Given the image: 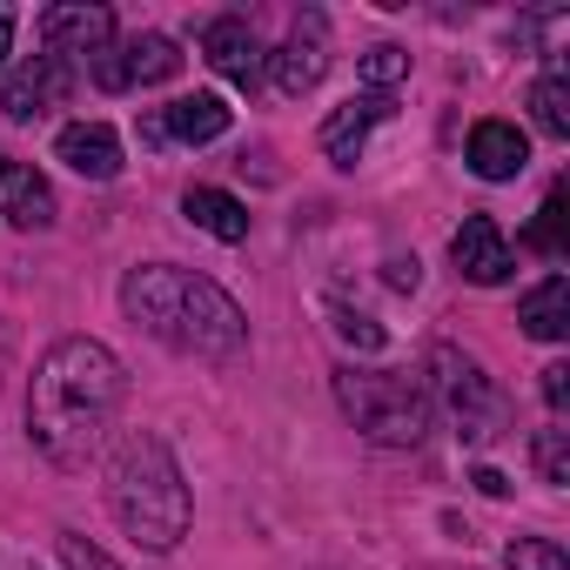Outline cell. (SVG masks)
<instances>
[{
  "instance_id": "obj_4",
  "label": "cell",
  "mask_w": 570,
  "mask_h": 570,
  "mask_svg": "<svg viewBox=\"0 0 570 570\" xmlns=\"http://www.w3.org/2000/svg\"><path fill=\"white\" fill-rule=\"evenodd\" d=\"M336 403L370 443L416 450L430 436V390L416 376H403V370H343L336 376Z\"/></svg>"
},
{
  "instance_id": "obj_9",
  "label": "cell",
  "mask_w": 570,
  "mask_h": 570,
  "mask_svg": "<svg viewBox=\"0 0 570 570\" xmlns=\"http://www.w3.org/2000/svg\"><path fill=\"white\" fill-rule=\"evenodd\" d=\"M68 88H75V68L61 61V55H35L14 81H8V121H41L48 108H61L68 101Z\"/></svg>"
},
{
  "instance_id": "obj_5",
  "label": "cell",
  "mask_w": 570,
  "mask_h": 570,
  "mask_svg": "<svg viewBox=\"0 0 570 570\" xmlns=\"http://www.w3.org/2000/svg\"><path fill=\"white\" fill-rule=\"evenodd\" d=\"M430 376H436V396H443V410H450V423H456L463 443H490V436L503 430L510 403H503V390L483 376V363H470L463 350L436 343V350H430Z\"/></svg>"
},
{
  "instance_id": "obj_18",
  "label": "cell",
  "mask_w": 570,
  "mask_h": 570,
  "mask_svg": "<svg viewBox=\"0 0 570 570\" xmlns=\"http://www.w3.org/2000/svg\"><path fill=\"white\" fill-rule=\"evenodd\" d=\"M181 215H188L202 235H215V242H248V208H242L228 188H188V195H181Z\"/></svg>"
},
{
  "instance_id": "obj_29",
  "label": "cell",
  "mask_w": 570,
  "mask_h": 570,
  "mask_svg": "<svg viewBox=\"0 0 570 570\" xmlns=\"http://www.w3.org/2000/svg\"><path fill=\"white\" fill-rule=\"evenodd\" d=\"M8 48H14V14L0 8V61H8Z\"/></svg>"
},
{
  "instance_id": "obj_3",
  "label": "cell",
  "mask_w": 570,
  "mask_h": 570,
  "mask_svg": "<svg viewBox=\"0 0 570 570\" xmlns=\"http://www.w3.org/2000/svg\"><path fill=\"white\" fill-rule=\"evenodd\" d=\"M108 510L148 550H175L188 537V483L161 436H121V450L108 456Z\"/></svg>"
},
{
  "instance_id": "obj_24",
  "label": "cell",
  "mask_w": 570,
  "mask_h": 570,
  "mask_svg": "<svg viewBox=\"0 0 570 570\" xmlns=\"http://www.w3.org/2000/svg\"><path fill=\"white\" fill-rule=\"evenodd\" d=\"M61 563H68V570H121L108 550H95V543L75 537V530H61Z\"/></svg>"
},
{
  "instance_id": "obj_28",
  "label": "cell",
  "mask_w": 570,
  "mask_h": 570,
  "mask_svg": "<svg viewBox=\"0 0 570 570\" xmlns=\"http://www.w3.org/2000/svg\"><path fill=\"white\" fill-rule=\"evenodd\" d=\"M476 490H483V497H510V476H503V470H476Z\"/></svg>"
},
{
  "instance_id": "obj_11",
  "label": "cell",
  "mask_w": 570,
  "mask_h": 570,
  "mask_svg": "<svg viewBox=\"0 0 570 570\" xmlns=\"http://www.w3.org/2000/svg\"><path fill=\"white\" fill-rule=\"evenodd\" d=\"M396 115V101L390 95H356V101H343L330 121H323V155L336 161V168H356L363 161V141H370V128L376 121H390Z\"/></svg>"
},
{
  "instance_id": "obj_19",
  "label": "cell",
  "mask_w": 570,
  "mask_h": 570,
  "mask_svg": "<svg viewBox=\"0 0 570 570\" xmlns=\"http://www.w3.org/2000/svg\"><path fill=\"white\" fill-rule=\"evenodd\" d=\"M530 115H537V128H543L550 141L570 135V88H563V61H557V55H550V75L530 88Z\"/></svg>"
},
{
  "instance_id": "obj_17",
  "label": "cell",
  "mask_w": 570,
  "mask_h": 570,
  "mask_svg": "<svg viewBox=\"0 0 570 570\" xmlns=\"http://www.w3.org/2000/svg\"><path fill=\"white\" fill-rule=\"evenodd\" d=\"M517 323H523V336H537V343H563V336H570V282H563V275H543L537 289L523 296Z\"/></svg>"
},
{
  "instance_id": "obj_22",
  "label": "cell",
  "mask_w": 570,
  "mask_h": 570,
  "mask_svg": "<svg viewBox=\"0 0 570 570\" xmlns=\"http://www.w3.org/2000/svg\"><path fill=\"white\" fill-rule=\"evenodd\" d=\"M503 563H510V570H570V557H563L550 537H517V543L503 550Z\"/></svg>"
},
{
  "instance_id": "obj_14",
  "label": "cell",
  "mask_w": 570,
  "mask_h": 570,
  "mask_svg": "<svg viewBox=\"0 0 570 570\" xmlns=\"http://www.w3.org/2000/svg\"><path fill=\"white\" fill-rule=\"evenodd\" d=\"M463 155H470V168H476L483 181H517L523 161H530V141H523L517 121H476Z\"/></svg>"
},
{
  "instance_id": "obj_15",
  "label": "cell",
  "mask_w": 570,
  "mask_h": 570,
  "mask_svg": "<svg viewBox=\"0 0 570 570\" xmlns=\"http://www.w3.org/2000/svg\"><path fill=\"white\" fill-rule=\"evenodd\" d=\"M0 215H8L14 228H48L55 222V188L14 155H0Z\"/></svg>"
},
{
  "instance_id": "obj_8",
  "label": "cell",
  "mask_w": 570,
  "mask_h": 570,
  "mask_svg": "<svg viewBox=\"0 0 570 570\" xmlns=\"http://www.w3.org/2000/svg\"><path fill=\"white\" fill-rule=\"evenodd\" d=\"M41 41H48V55H101L108 41H115V14L108 8H88V0H68V8H48L41 14Z\"/></svg>"
},
{
  "instance_id": "obj_12",
  "label": "cell",
  "mask_w": 570,
  "mask_h": 570,
  "mask_svg": "<svg viewBox=\"0 0 570 570\" xmlns=\"http://www.w3.org/2000/svg\"><path fill=\"white\" fill-rule=\"evenodd\" d=\"M323 68H330L323 14H303V21H296V35L282 41V55H275V88H282V95H309V88L323 81Z\"/></svg>"
},
{
  "instance_id": "obj_10",
  "label": "cell",
  "mask_w": 570,
  "mask_h": 570,
  "mask_svg": "<svg viewBox=\"0 0 570 570\" xmlns=\"http://www.w3.org/2000/svg\"><path fill=\"white\" fill-rule=\"evenodd\" d=\"M202 55H208V68L215 75H228L235 88H255L262 81V41H255V28L242 21V14H222V21H208L202 28Z\"/></svg>"
},
{
  "instance_id": "obj_27",
  "label": "cell",
  "mask_w": 570,
  "mask_h": 570,
  "mask_svg": "<svg viewBox=\"0 0 570 570\" xmlns=\"http://www.w3.org/2000/svg\"><path fill=\"white\" fill-rule=\"evenodd\" d=\"M416 282H423L416 255H390V289H416Z\"/></svg>"
},
{
  "instance_id": "obj_2",
  "label": "cell",
  "mask_w": 570,
  "mask_h": 570,
  "mask_svg": "<svg viewBox=\"0 0 570 570\" xmlns=\"http://www.w3.org/2000/svg\"><path fill=\"white\" fill-rule=\"evenodd\" d=\"M121 309L128 323H141L155 343L181 350V356H235L248 343V316L235 309V296L222 282L175 268V262H148L121 282Z\"/></svg>"
},
{
  "instance_id": "obj_25",
  "label": "cell",
  "mask_w": 570,
  "mask_h": 570,
  "mask_svg": "<svg viewBox=\"0 0 570 570\" xmlns=\"http://www.w3.org/2000/svg\"><path fill=\"white\" fill-rule=\"evenodd\" d=\"M336 336L356 343V350H383V323H370V316H356V309H336Z\"/></svg>"
},
{
  "instance_id": "obj_13",
  "label": "cell",
  "mask_w": 570,
  "mask_h": 570,
  "mask_svg": "<svg viewBox=\"0 0 570 570\" xmlns=\"http://www.w3.org/2000/svg\"><path fill=\"white\" fill-rule=\"evenodd\" d=\"M55 155H61L81 181H115V175H121V141H115L108 121H68L61 141H55Z\"/></svg>"
},
{
  "instance_id": "obj_23",
  "label": "cell",
  "mask_w": 570,
  "mask_h": 570,
  "mask_svg": "<svg viewBox=\"0 0 570 570\" xmlns=\"http://www.w3.org/2000/svg\"><path fill=\"white\" fill-rule=\"evenodd\" d=\"M530 248H543V255H557L563 248V188H550L543 195V208H537V222H530V235H523Z\"/></svg>"
},
{
  "instance_id": "obj_21",
  "label": "cell",
  "mask_w": 570,
  "mask_h": 570,
  "mask_svg": "<svg viewBox=\"0 0 570 570\" xmlns=\"http://www.w3.org/2000/svg\"><path fill=\"white\" fill-rule=\"evenodd\" d=\"M403 75H410V55H403V48H370V55H363V88H370V95H390Z\"/></svg>"
},
{
  "instance_id": "obj_20",
  "label": "cell",
  "mask_w": 570,
  "mask_h": 570,
  "mask_svg": "<svg viewBox=\"0 0 570 570\" xmlns=\"http://www.w3.org/2000/svg\"><path fill=\"white\" fill-rule=\"evenodd\" d=\"M530 463H537V483L563 490V483H570V430H537Z\"/></svg>"
},
{
  "instance_id": "obj_7",
  "label": "cell",
  "mask_w": 570,
  "mask_h": 570,
  "mask_svg": "<svg viewBox=\"0 0 570 570\" xmlns=\"http://www.w3.org/2000/svg\"><path fill=\"white\" fill-rule=\"evenodd\" d=\"M450 255H456V275L476 282V289H497V282L517 275V255H510V242L490 215H463V228L450 235Z\"/></svg>"
},
{
  "instance_id": "obj_16",
  "label": "cell",
  "mask_w": 570,
  "mask_h": 570,
  "mask_svg": "<svg viewBox=\"0 0 570 570\" xmlns=\"http://www.w3.org/2000/svg\"><path fill=\"white\" fill-rule=\"evenodd\" d=\"M155 135L168 141H215V135H228V101L222 95H181L175 108H161L155 115Z\"/></svg>"
},
{
  "instance_id": "obj_6",
  "label": "cell",
  "mask_w": 570,
  "mask_h": 570,
  "mask_svg": "<svg viewBox=\"0 0 570 570\" xmlns=\"http://www.w3.org/2000/svg\"><path fill=\"white\" fill-rule=\"evenodd\" d=\"M175 75H181V48H175L168 35H135L128 48H101V55H95V81H101L108 95L148 88V81H175Z\"/></svg>"
},
{
  "instance_id": "obj_26",
  "label": "cell",
  "mask_w": 570,
  "mask_h": 570,
  "mask_svg": "<svg viewBox=\"0 0 570 570\" xmlns=\"http://www.w3.org/2000/svg\"><path fill=\"white\" fill-rule=\"evenodd\" d=\"M563 396H570V370H563V363H550V370H543V403H550V410H563Z\"/></svg>"
},
{
  "instance_id": "obj_1",
  "label": "cell",
  "mask_w": 570,
  "mask_h": 570,
  "mask_svg": "<svg viewBox=\"0 0 570 570\" xmlns=\"http://www.w3.org/2000/svg\"><path fill=\"white\" fill-rule=\"evenodd\" d=\"M121 390H128V376H121V363H115L108 343H95V336H61V343L41 356L35 396H28L35 450H41L48 463H61V470H81V463L101 450V436H108V423H115V410H121Z\"/></svg>"
}]
</instances>
